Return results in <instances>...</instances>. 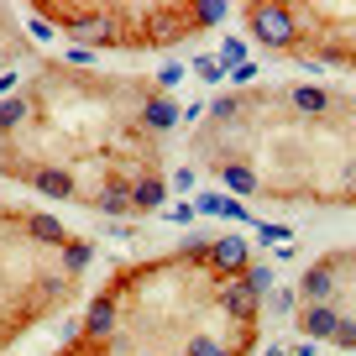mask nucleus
Segmentation results:
<instances>
[{
  "instance_id": "f257e3e1",
  "label": "nucleus",
  "mask_w": 356,
  "mask_h": 356,
  "mask_svg": "<svg viewBox=\"0 0 356 356\" xmlns=\"http://www.w3.org/2000/svg\"><path fill=\"white\" fill-rule=\"evenodd\" d=\"M252 22H257V32H262V42H289L293 37V11H252Z\"/></svg>"
},
{
  "instance_id": "f03ea898",
  "label": "nucleus",
  "mask_w": 356,
  "mask_h": 356,
  "mask_svg": "<svg viewBox=\"0 0 356 356\" xmlns=\"http://www.w3.org/2000/svg\"><path fill=\"white\" fill-rule=\"evenodd\" d=\"M330 278H335V262L309 267V278H304V293H309V299H325V293H330Z\"/></svg>"
},
{
  "instance_id": "7ed1b4c3",
  "label": "nucleus",
  "mask_w": 356,
  "mask_h": 356,
  "mask_svg": "<svg viewBox=\"0 0 356 356\" xmlns=\"http://www.w3.org/2000/svg\"><path fill=\"white\" fill-rule=\"evenodd\" d=\"M252 299H257V289H252V283H231V293H225V309L246 320V314H252Z\"/></svg>"
},
{
  "instance_id": "20e7f679",
  "label": "nucleus",
  "mask_w": 356,
  "mask_h": 356,
  "mask_svg": "<svg viewBox=\"0 0 356 356\" xmlns=\"http://www.w3.org/2000/svg\"><path fill=\"white\" fill-rule=\"evenodd\" d=\"M131 204H136V210H152V204H163V184H157V178L136 184V189H131Z\"/></svg>"
},
{
  "instance_id": "39448f33",
  "label": "nucleus",
  "mask_w": 356,
  "mask_h": 356,
  "mask_svg": "<svg viewBox=\"0 0 356 356\" xmlns=\"http://www.w3.org/2000/svg\"><path fill=\"white\" fill-rule=\"evenodd\" d=\"M215 262H220V267H241L246 262V246L236 241V236H231V241H215Z\"/></svg>"
},
{
  "instance_id": "423d86ee",
  "label": "nucleus",
  "mask_w": 356,
  "mask_h": 356,
  "mask_svg": "<svg viewBox=\"0 0 356 356\" xmlns=\"http://www.w3.org/2000/svg\"><path fill=\"white\" fill-rule=\"evenodd\" d=\"M304 330L309 335H335V314L330 309H309L304 314Z\"/></svg>"
},
{
  "instance_id": "0eeeda50",
  "label": "nucleus",
  "mask_w": 356,
  "mask_h": 356,
  "mask_svg": "<svg viewBox=\"0 0 356 356\" xmlns=\"http://www.w3.org/2000/svg\"><path fill=\"white\" fill-rule=\"evenodd\" d=\"M147 121H152V126H173V105H168V100H152V105H147Z\"/></svg>"
},
{
  "instance_id": "6e6552de",
  "label": "nucleus",
  "mask_w": 356,
  "mask_h": 356,
  "mask_svg": "<svg viewBox=\"0 0 356 356\" xmlns=\"http://www.w3.org/2000/svg\"><path fill=\"white\" fill-rule=\"evenodd\" d=\"M89 330H95V335L111 330V304H95V309H89Z\"/></svg>"
},
{
  "instance_id": "1a4fd4ad",
  "label": "nucleus",
  "mask_w": 356,
  "mask_h": 356,
  "mask_svg": "<svg viewBox=\"0 0 356 356\" xmlns=\"http://www.w3.org/2000/svg\"><path fill=\"white\" fill-rule=\"evenodd\" d=\"M100 210H131V204H126V189H111V194H100Z\"/></svg>"
},
{
  "instance_id": "9d476101",
  "label": "nucleus",
  "mask_w": 356,
  "mask_h": 356,
  "mask_svg": "<svg viewBox=\"0 0 356 356\" xmlns=\"http://www.w3.org/2000/svg\"><path fill=\"white\" fill-rule=\"evenodd\" d=\"M293 100H299L304 111H320V105H325V95H320V89H299V95H293Z\"/></svg>"
},
{
  "instance_id": "9b49d317",
  "label": "nucleus",
  "mask_w": 356,
  "mask_h": 356,
  "mask_svg": "<svg viewBox=\"0 0 356 356\" xmlns=\"http://www.w3.org/2000/svg\"><path fill=\"white\" fill-rule=\"evenodd\" d=\"M32 231H37V236H53V241L63 236V231H58V220H47V215H37V220H32Z\"/></svg>"
},
{
  "instance_id": "f8f14e48",
  "label": "nucleus",
  "mask_w": 356,
  "mask_h": 356,
  "mask_svg": "<svg viewBox=\"0 0 356 356\" xmlns=\"http://www.w3.org/2000/svg\"><path fill=\"white\" fill-rule=\"evenodd\" d=\"M189 356H225V351H215L210 341H194V346H189Z\"/></svg>"
}]
</instances>
